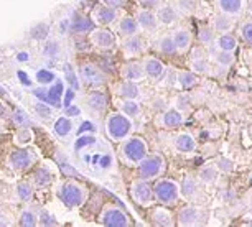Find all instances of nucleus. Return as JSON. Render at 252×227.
I'll use <instances>...</instances> for the list:
<instances>
[{
	"label": "nucleus",
	"mask_w": 252,
	"mask_h": 227,
	"mask_svg": "<svg viewBox=\"0 0 252 227\" xmlns=\"http://www.w3.org/2000/svg\"><path fill=\"white\" fill-rule=\"evenodd\" d=\"M137 30H139V23H137V20H134L132 17H124L122 20L119 22V31H121L124 36L135 35Z\"/></svg>",
	"instance_id": "nucleus-24"
},
{
	"label": "nucleus",
	"mask_w": 252,
	"mask_h": 227,
	"mask_svg": "<svg viewBox=\"0 0 252 227\" xmlns=\"http://www.w3.org/2000/svg\"><path fill=\"white\" fill-rule=\"evenodd\" d=\"M154 222L157 226H172L173 224L172 216H170V212H166L165 209H157L154 212Z\"/></svg>",
	"instance_id": "nucleus-36"
},
{
	"label": "nucleus",
	"mask_w": 252,
	"mask_h": 227,
	"mask_svg": "<svg viewBox=\"0 0 252 227\" xmlns=\"http://www.w3.org/2000/svg\"><path fill=\"white\" fill-rule=\"evenodd\" d=\"M73 101H74V89L71 87V89H68V91H64V97H63V107H68V106H71V104H73Z\"/></svg>",
	"instance_id": "nucleus-52"
},
{
	"label": "nucleus",
	"mask_w": 252,
	"mask_h": 227,
	"mask_svg": "<svg viewBox=\"0 0 252 227\" xmlns=\"http://www.w3.org/2000/svg\"><path fill=\"white\" fill-rule=\"evenodd\" d=\"M48 35H50V28H48V25H45V23H40V25H36L32 30L33 40H45Z\"/></svg>",
	"instance_id": "nucleus-39"
},
{
	"label": "nucleus",
	"mask_w": 252,
	"mask_h": 227,
	"mask_svg": "<svg viewBox=\"0 0 252 227\" xmlns=\"http://www.w3.org/2000/svg\"><path fill=\"white\" fill-rule=\"evenodd\" d=\"M144 69H145V76L152 81H158L163 74V64H161L160 59L157 58H149L145 61L144 64Z\"/></svg>",
	"instance_id": "nucleus-17"
},
{
	"label": "nucleus",
	"mask_w": 252,
	"mask_h": 227,
	"mask_svg": "<svg viewBox=\"0 0 252 227\" xmlns=\"http://www.w3.org/2000/svg\"><path fill=\"white\" fill-rule=\"evenodd\" d=\"M35 79L41 86H50V84H53L56 81V74L50 69H38L35 74Z\"/></svg>",
	"instance_id": "nucleus-32"
},
{
	"label": "nucleus",
	"mask_w": 252,
	"mask_h": 227,
	"mask_svg": "<svg viewBox=\"0 0 252 227\" xmlns=\"http://www.w3.org/2000/svg\"><path fill=\"white\" fill-rule=\"evenodd\" d=\"M0 214H2V211H0Z\"/></svg>",
	"instance_id": "nucleus-62"
},
{
	"label": "nucleus",
	"mask_w": 252,
	"mask_h": 227,
	"mask_svg": "<svg viewBox=\"0 0 252 227\" xmlns=\"http://www.w3.org/2000/svg\"><path fill=\"white\" fill-rule=\"evenodd\" d=\"M56 53H58V45H56V43H50L48 46H46V50H45V55L46 56H51V55H56Z\"/></svg>",
	"instance_id": "nucleus-56"
},
{
	"label": "nucleus",
	"mask_w": 252,
	"mask_h": 227,
	"mask_svg": "<svg viewBox=\"0 0 252 227\" xmlns=\"http://www.w3.org/2000/svg\"><path fill=\"white\" fill-rule=\"evenodd\" d=\"M199 40H201V43L208 45L213 41V31L209 30V28H201L199 30Z\"/></svg>",
	"instance_id": "nucleus-50"
},
{
	"label": "nucleus",
	"mask_w": 252,
	"mask_h": 227,
	"mask_svg": "<svg viewBox=\"0 0 252 227\" xmlns=\"http://www.w3.org/2000/svg\"><path fill=\"white\" fill-rule=\"evenodd\" d=\"M216 61L222 66H229L232 61H234V58H232V51H222L220 50V53L216 55Z\"/></svg>",
	"instance_id": "nucleus-45"
},
{
	"label": "nucleus",
	"mask_w": 252,
	"mask_h": 227,
	"mask_svg": "<svg viewBox=\"0 0 252 227\" xmlns=\"http://www.w3.org/2000/svg\"><path fill=\"white\" fill-rule=\"evenodd\" d=\"M64 71H66V81L69 83V86L73 87L74 91H78V89L81 87V84H79V79H78V76H76V73L73 71V68H71L69 64H66Z\"/></svg>",
	"instance_id": "nucleus-40"
},
{
	"label": "nucleus",
	"mask_w": 252,
	"mask_h": 227,
	"mask_svg": "<svg viewBox=\"0 0 252 227\" xmlns=\"http://www.w3.org/2000/svg\"><path fill=\"white\" fill-rule=\"evenodd\" d=\"M94 20L83 15H74L73 22H69V31L74 35H84V33H91L94 30Z\"/></svg>",
	"instance_id": "nucleus-11"
},
{
	"label": "nucleus",
	"mask_w": 252,
	"mask_h": 227,
	"mask_svg": "<svg viewBox=\"0 0 252 227\" xmlns=\"http://www.w3.org/2000/svg\"><path fill=\"white\" fill-rule=\"evenodd\" d=\"M51 181H53V174H51L50 170L45 168V167L36 168L32 174V184L38 189L50 186Z\"/></svg>",
	"instance_id": "nucleus-15"
},
{
	"label": "nucleus",
	"mask_w": 252,
	"mask_h": 227,
	"mask_svg": "<svg viewBox=\"0 0 252 227\" xmlns=\"http://www.w3.org/2000/svg\"><path fill=\"white\" fill-rule=\"evenodd\" d=\"M96 143V137L94 135H79V139L74 142V150L76 151H81L83 148H86V146H93Z\"/></svg>",
	"instance_id": "nucleus-37"
},
{
	"label": "nucleus",
	"mask_w": 252,
	"mask_h": 227,
	"mask_svg": "<svg viewBox=\"0 0 252 227\" xmlns=\"http://www.w3.org/2000/svg\"><path fill=\"white\" fill-rule=\"evenodd\" d=\"M124 51L127 56H139L144 51V40L137 35H132L124 43Z\"/></svg>",
	"instance_id": "nucleus-18"
},
{
	"label": "nucleus",
	"mask_w": 252,
	"mask_h": 227,
	"mask_svg": "<svg viewBox=\"0 0 252 227\" xmlns=\"http://www.w3.org/2000/svg\"><path fill=\"white\" fill-rule=\"evenodd\" d=\"M218 48L222 50V51H234L236 46H237V41L236 38L229 35V33H222V35L218 38Z\"/></svg>",
	"instance_id": "nucleus-30"
},
{
	"label": "nucleus",
	"mask_w": 252,
	"mask_h": 227,
	"mask_svg": "<svg viewBox=\"0 0 252 227\" xmlns=\"http://www.w3.org/2000/svg\"><path fill=\"white\" fill-rule=\"evenodd\" d=\"M119 94L124 97V99H137L139 97V87L134 81H124L119 84Z\"/></svg>",
	"instance_id": "nucleus-26"
},
{
	"label": "nucleus",
	"mask_w": 252,
	"mask_h": 227,
	"mask_svg": "<svg viewBox=\"0 0 252 227\" xmlns=\"http://www.w3.org/2000/svg\"><path fill=\"white\" fill-rule=\"evenodd\" d=\"M157 17H158V22H161L163 25H172V23H175V20H177L178 13L177 10H175L173 7H161L158 13H157Z\"/></svg>",
	"instance_id": "nucleus-28"
},
{
	"label": "nucleus",
	"mask_w": 252,
	"mask_h": 227,
	"mask_svg": "<svg viewBox=\"0 0 252 227\" xmlns=\"http://www.w3.org/2000/svg\"><path fill=\"white\" fill-rule=\"evenodd\" d=\"M173 41H175V45H177L178 51H187L189 48V45H191V35H189V31L185 30V28H178V30H175L173 33Z\"/></svg>",
	"instance_id": "nucleus-21"
},
{
	"label": "nucleus",
	"mask_w": 252,
	"mask_h": 227,
	"mask_svg": "<svg viewBox=\"0 0 252 227\" xmlns=\"http://www.w3.org/2000/svg\"><path fill=\"white\" fill-rule=\"evenodd\" d=\"M201 217V212H199L196 207H183L178 214L180 224L182 226H193L198 224V219Z\"/></svg>",
	"instance_id": "nucleus-20"
},
{
	"label": "nucleus",
	"mask_w": 252,
	"mask_h": 227,
	"mask_svg": "<svg viewBox=\"0 0 252 227\" xmlns=\"http://www.w3.org/2000/svg\"><path fill=\"white\" fill-rule=\"evenodd\" d=\"M117 17V12L114 7H109V5H97L94 8V22L99 23V25H111V23L116 20Z\"/></svg>",
	"instance_id": "nucleus-12"
},
{
	"label": "nucleus",
	"mask_w": 252,
	"mask_h": 227,
	"mask_svg": "<svg viewBox=\"0 0 252 227\" xmlns=\"http://www.w3.org/2000/svg\"><path fill=\"white\" fill-rule=\"evenodd\" d=\"M249 12L252 13V2H249Z\"/></svg>",
	"instance_id": "nucleus-61"
},
{
	"label": "nucleus",
	"mask_w": 252,
	"mask_h": 227,
	"mask_svg": "<svg viewBox=\"0 0 252 227\" xmlns=\"http://www.w3.org/2000/svg\"><path fill=\"white\" fill-rule=\"evenodd\" d=\"M17 76H18V81H20L22 84H25V86H32V81H30V78H28V74L25 73V71H18L17 73Z\"/></svg>",
	"instance_id": "nucleus-55"
},
{
	"label": "nucleus",
	"mask_w": 252,
	"mask_h": 227,
	"mask_svg": "<svg viewBox=\"0 0 252 227\" xmlns=\"http://www.w3.org/2000/svg\"><path fill=\"white\" fill-rule=\"evenodd\" d=\"M58 196L66 207H79L84 202V199H86V191L78 183L66 181L61 184Z\"/></svg>",
	"instance_id": "nucleus-2"
},
{
	"label": "nucleus",
	"mask_w": 252,
	"mask_h": 227,
	"mask_svg": "<svg viewBox=\"0 0 252 227\" xmlns=\"http://www.w3.org/2000/svg\"><path fill=\"white\" fill-rule=\"evenodd\" d=\"M178 83H180V86H182L183 89H191L194 84L198 83V79H196V76H194L193 73L183 71V73L178 74Z\"/></svg>",
	"instance_id": "nucleus-34"
},
{
	"label": "nucleus",
	"mask_w": 252,
	"mask_h": 227,
	"mask_svg": "<svg viewBox=\"0 0 252 227\" xmlns=\"http://www.w3.org/2000/svg\"><path fill=\"white\" fill-rule=\"evenodd\" d=\"M53 130H55V134L58 135V137H66V135H69V132L73 130V124H71V120H69V117H60V119H56L55 122V127H53Z\"/></svg>",
	"instance_id": "nucleus-27"
},
{
	"label": "nucleus",
	"mask_w": 252,
	"mask_h": 227,
	"mask_svg": "<svg viewBox=\"0 0 252 227\" xmlns=\"http://www.w3.org/2000/svg\"><path fill=\"white\" fill-rule=\"evenodd\" d=\"M28 58H30V55H28L27 51H20V53L17 55V59L20 61V63H27Z\"/></svg>",
	"instance_id": "nucleus-58"
},
{
	"label": "nucleus",
	"mask_w": 252,
	"mask_h": 227,
	"mask_svg": "<svg viewBox=\"0 0 252 227\" xmlns=\"http://www.w3.org/2000/svg\"><path fill=\"white\" fill-rule=\"evenodd\" d=\"M20 226L23 227H35L36 226V222H38V217L33 214L32 211H22V214H20Z\"/></svg>",
	"instance_id": "nucleus-38"
},
{
	"label": "nucleus",
	"mask_w": 252,
	"mask_h": 227,
	"mask_svg": "<svg viewBox=\"0 0 252 227\" xmlns=\"http://www.w3.org/2000/svg\"><path fill=\"white\" fill-rule=\"evenodd\" d=\"M218 5L227 15H241L242 12V0H218Z\"/></svg>",
	"instance_id": "nucleus-23"
},
{
	"label": "nucleus",
	"mask_w": 252,
	"mask_h": 227,
	"mask_svg": "<svg viewBox=\"0 0 252 227\" xmlns=\"http://www.w3.org/2000/svg\"><path fill=\"white\" fill-rule=\"evenodd\" d=\"M199 176H201V179H204V181H215L216 179V170L215 168H203L201 173H199Z\"/></svg>",
	"instance_id": "nucleus-48"
},
{
	"label": "nucleus",
	"mask_w": 252,
	"mask_h": 227,
	"mask_svg": "<svg viewBox=\"0 0 252 227\" xmlns=\"http://www.w3.org/2000/svg\"><path fill=\"white\" fill-rule=\"evenodd\" d=\"M119 107H121L122 114H126V115H129V117H137L140 114V106L134 99H126V101H122L119 104Z\"/></svg>",
	"instance_id": "nucleus-31"
},
{
	"label": "nucleus",
	"mask_w": 252,
	"mask_h": 227,
	"mask_svg": "<svg viewBox=\"0 0 252 227\" xmlns=\"http://www.w3.org/2000/svg\"><path fill=\"white\" fill-rule=\"evenodd\" d=\"M17 196L23 202H30L33 199V186L28 181H20L17 184Z\"/></svg>",
	"instance_id": "nucleus-29"
},
{
	"label": "nucleus",
	"mask_w": 252,
	"mask_h": 227,
	"mask_svg": "<svg viewBox=\"0 0 252 227\" xmlns=\"http://www.w3.org/2000/svg\"><path fill=\"white\" fill-rule=\"evenodd\" d=\"M64 96V83L63 81H55L50 84V87H46V99L45 102L51 107H60L61 101Z\"/></svg>",
	"instance_id": "nucleus-10"
},
{
	"label": "nucleus",
	"mask_w": 252,
	"mask_h": 227,
	"mask_svg": "<svg viewBox=\"0 0 252 227\" xmlns=\"http://www.w3.org/2000/svg\"><path fill=\"white\" fill-rule=\"evenodd\" d=\"M158 48H160V51L163 55H173L175 51H178L177 50V45H175V41H173V36H163V38H160Z\"/></svg>",
	"instance_id": "nucleus-33"
},
{
	"label": "nucleus",
	"mask_w": 252,
	"mask_h": 227,
	"mask_svg": "<svg viewBox=\"0 0 252 227\" xmlns=\"http://www.w3.org/2000/svg\"><path fill=\"white\" fill-rule=\"evenodd\" d=\"M91 43L101 50H111L116 45V38L106 28H94L91 31Z\"/></svg>",
	"instance_id": "nucleus-9"
},
{
	"label": "nucleus",
	"mask_w": 252,
	"mask_h": 227,
	"mask_svg": "<svg viewBox=\"0 0 252 227\" xmlns=\"http://www.w3.org/2000/svg\"><path fill=\"white\" fill-rule=\"evenodd\" d=\"M112 165V157L111 155H102L101 158H99V167L102 170H107L109 167Z\"/></svg>",
	"instance_id": "nucleus-54"
},
{
	"label": "nucleus",
	"mask_w": 252,
	"mask_h": 227,
	"mask_svg": "<svg viewBox=\"0 0 252 227\" xmlns=\"http://www.w3.org/2000/svg\"><path fill=\"white\" fill-rule=\"evenodd\" d=\"M121 74L124 79H127V81H140L142 78L145 76V69L142 64H137V63H127L122 66L121 69Z\"/></svg>",
	"instance_id": "nucleus-14"
},
{
	"label": "nucleus",
	"mask_w": 252,
	"mask_h": 227,
	"mask_svg": "<svg viewBox=\"0 0 252 227\" xmlns=\"http://www.w3.org/2000/svg\"><path fill=\"white\" fill-rule=\"evenodd\" d=\"M215 28L218 31L221 33H227L232 28V22L231 18L227 17V13H224V15H218L215 18Z\"/></svg>",
	"instance_id": "nucleus-35"
},
{
	"label": "nucleus",
	"mask_w": 252,
	"mask_h": 227,
	"mask_svg": "<svg viewBox=\"0 0 252 227\" xmlns=\"http://www.w3.org/2000/svg\"><path fill=\"white\" fill-rule=\"evenodd\" d=\"M218 165H220V168L222 170V171H231V167H232V165H231L229 162H226V160H221V162L218 163Z\"/></svg>",
	"instance_id": "nucleus-59"
},
{
	"label": "nucleus",
	"mask_w": 252,
	"mask_h": 227,
	"mask_svg": "<svg viewBox=\"0 0 252 227\" xmlns=\"http://www.w3.org/2000/svg\"><path fill=\"white\" fill-rule=\"evenodd\" d=\"M106 5H109V7H114V8H119L124 3V0H102Z\"/></svg>",
	"instance_id": "nucleus-57"
},
{
	"label": "nucleus",
	"mask_w": 252,
	"mask_h": 227,
	"mask_svg": "<svg viewBox=\"0 0 252 227\" xmlns=\"http://www.w3.org/2000/svg\"><path fill=\"white\" fill-rule=\"evenodd\" d=\"M163 158L160 155H154V157H145L142 162L139 163V174L144 179H150L155 178L163 171Z\"/></svg>",
	"instance_id": "nucleus-6"
},
{
	"label": "nucleus",
	"mask_w": 252,
	"mask_h": 227,
	"mask_svg": "<svg viewBox=\"0 0 252 227\" xmlns=\"http://www.w3.org/2000/svg\"><path fill=\"white\" fill-rule=\"evenodd\" d=\"M194 189H196V186H194V183L191 181V179H185V183H183V186H182V191L185 193V195H193L194 193Z\"/></svg>",
	"instance_id": "nucleus-51"
},
{
	"label": "nucleus",
	"mask_w": 252,
	"mask_h": 227,
	"mask_svg": "<svg viewBox=\"0 0 252 227\" xmlns=\"http://www.w3.org/2000/svg\"><path fill=\"white\" fill-rule=\"evenodd\" d=\"M101 224L107 227H127L129 226V217L124 211H121L119 207L109 206L102 211L101 214Z\"/></svg>",
	"instance_id": "nucleus-7"
},
{
	"label": "nucleus",
	"mask_w": 252,
	"mask_h": 227,
	"mask_svg": "<svg viewBox=\"0 0 252 227\" xmlns=\"http://www.w3.org/2000/svg\"><path fill=\"white\" fill-rule=\"evenodd\" d=\"M122 155L126 157V160H129L130 163L139 165L142 160L147 157L145 142L139 139V137H132V139L126 140V143L122 145Z\"/></svg>",
	"instance_id": "nucleus-4"
},
{
	"label": "nucleus",
	"mask_w": 252,
	"mask_h": 227,
	"mask_svg": "<svg viewBox=\"0 0 252 227\" xmlns=\"http://www.w3.org/2000/svg\"><path fill=\"white\" fill-rule=\"evenodd\" d=\"M107 106V97L102 92L93 91L88 94V107L93 109L94 112H102Z\"/></svg>",
	"instance_id": "nucleus-19"
},
{
	"label": "nucleus",
	"mask_w": 252,
	"mask_h": 227,
	"mask_svg": "<svg viewBox=\"0 0 252 227\" xmlns=\"http://www.w3.org/2000/svg\"><path fill=\"white\" fill-rule=\"evenodd\" d=\"M241 38L252 46V22H247L241 27Z\"/></svg>",
	"instance_id": "nucleus-43"
},
{
	"label": "nucleus",
	"mask_w": 252,
	"mask_h": 227,
	"mask_svg": "<svg viewBox=\"0 0 252 227\" xmlns=\"http://www.w3.org/2000/svg\"><path fill=\"white\" fill-rule=\"evenodd\" d=\"M191 66H193L194 73H198V74L206 73V71H208V61L204 58H193Z\"/></svg>",
	"instance_id": "nucleus-47"
},
{
	"label": "nucleus",
	"mask_w": 252,
	"mask_h": 227,
	"mask_svg": "<svg viewBox=\"0 0 252 227\" xmlns=\"http://www.w3.org/2000/svg\"><path fill=\"white\" fill-rule=\"evenodd\" d=\"M30 140H32V132L28 130V127H20V130L17 134V143L25 145Z\"/></svg>",
	"instance_id": "nucleus-46"
},
{
	"label": "nucleus",
	"mask_w": 252,
	"mask_h": 227,
	"mask_svg": "<svg viewBox=\"0 0 252 227\" xmlns=\"http://www.w3.org/2000/svg\"><path fill=\"white\" fill-rule=\"evenodd\" d=\"M79 74L81 78L84 79V83L91 84V86H96V84L104 83V76L94 64H83L79 68Z\"/></svg>",
	"instance_id": "nucleus-13"
},
{
	"label": "nucleus",
	"mask_w": 252,
	"mask_h": 227,
	"mask_svg": "<svg viewBox=\"0 0 252 227\" xmlns=\"http://www.w3.org/2000/svg\"><path fill=\"white\" fill-rule=\"evenodd\" d=\"M64 115L66 117H78V115H81V109L71 104V106L64 107Z\"/></svg>",
	"instance_id": "nucleus-53"
},
{
	"label": "nucleus",
	"mask_w": 252,
	"mask_h": 227,
	"mask_svg": "<svg viewBox=\"0 0 252 227\" xmlns=\"http://www.w3.org/2000/svg\"><path fill=\"white\" fill-rule=\"evenodd\" d=\"M106 132L109 139L114 142L127 139L132 132L130 117L126 115V114H111L106 120Z\"/></svg>",
	"instance_id": "nucleus-1"
},
{
	"label": "nucleus",
	"mask_w": 252,
	"mask_h": 227,
	"mask_svg": "<svg viewBox=\"0 0 252 227\" xmlns=\"http://www.w3.org/2000/svg\"><path fill=\"white\" fill-rule=\"evenodd\" d=\"M84 132H91V134H94L96 132V125L93 124V122H89V120H84L83 124L79 125V129H78V135H83Z\"/></svg>",
	"instance_id": "nucleus-49"
},
{
	"label": "nucleus",
	"mask_w": 252,
	"mask_h": 227,
	"mask_svg": "<svg viewBox=\"0 0 252 227\" xmlns=\"http://www.w3.org/2000/svg\"><path fill=\"white\" fill-rule=\"evenodd\" d=\"M154 195L161 204L172 206L178 201L180 188L177 183L172 181V179H160L154 188Z\"/></svg>",
	"instance_id": "nucleus-3"
},
{
	"label": "nucleus",
	"mask_w": 252,
	"mask_h": 227,
	"mask_svg": "<svg viewBox=\"0 0 252 227\" xmlns=\"http://www.w3.org/2000/svg\"><path fill=\"white\" fill-rule=\"evenodd\" d=\"M33 151H30L28 148H18L15 151H12L8 155V167H10L13 171L23 173L27 170H30V167L33 165Z\"/></svg>",
	"instance_id": "nucleus-5"
},
{
	"label": "nucleus",
	"mask_w": 252,
	"mask_h": 227,
	"mask_svg": "<svg viewBox=\"0 0 252 227\" xmlns=\"http://www.w3.org/2000/svg\"><path fill=\"white\" fill-rule=\"evenodd\" d=\"M12 119H13V122H15L18 127H28V125H30V120H28L27 114L22 112V111H18V109L12 114Z\"/></svg>",
	"instance_id": "nucleus-42"
},
{
	"label": "nucleus",
	"mask_w": 252,
	"mask_h": 227,
	"mask_svg": "<svg viewBox=\"0 0 252 227\" xmlns=\"http://www.w3.org/2000/svg\"><path fill=\"white\" fill-rule=\"evenodd\" d=\"M175 146H177L178 151H182V153H191L194 150V139L189 134H180L177 139H175Z\"/></svg>",
	"instance_id": "nucleus-22"
},
{
	"label": "nucleus",
	"mask_w": 252,
	"mask_h": 227,
	"mask_svg": "<svg viewBox=\"0 0 252 227\" xmlns=\"http://www.w3.org/2000/svg\"><path fill=\"white\" fill-rule=\"evenodd\" d=\"M137 23H139V27L142 30L154 31L157 25H158V17L152 10H140L137 13Z\"/></svg>",
	"instance_id": "nucleus-16"
},
{
	"label": "nucleus",
	"mask_w": 252,
	"mask_h": 227,
	"mask_svg": "<svg viewBox=\"0 0 252 227\" xmlns=\"http://www.w3.org/2000/svg\"><path fill=\"white\" fill-rule=\"evenodd\" d=\"M130 195L134 198V201L137 204H150L152 199H154V189L149 186V183L144 181V178L139 179L132 184L130 188Z\"/></svg>",
	"instance_id": "nucleus-8"
},
{
	"label": "nucleus",
	"mask_w": 252,
	"mask_h": 227,
	"mask_svg": "<svg viewBox=\"0 0 252 227\" xmlns=\"http://www.w3.org/2000/svg\"><path fill=\"white\" fill-rule=\"evenodd\" d=\"M187 101H188V97H178V107L180 109H187V107H185V104H187ZM187 106H188V104H187Z\"/></svg>",
	"instance_id": "nucleus-60"
},
{
	"label": "nucleus",
	"mask_w": 252,
	"mask_h": 227,
	"mask_svg": "<svg viewBox=\"0 0 252 227\" xmlns=\"http://www.w3.org/2000/svg\"><path fill=\"white\" fill-rule=\"evenodd\" d=\"M161 122H163V125L166 129H178V127L183 124V115L178 111H168L163 114Z\"/></svg>",
	"instance_id": "nucleus-25"
},
{
	"label": "nucleus",
	"mask_w": 252,
	"mask_h": 227,
	"mask_svg": "<svg viewBox=\"0 0 252 227\" xmlns=\"http://www.w3.org/2000/svg\"><path fill=\"white\" fill-rule=\"evenodd\" d=\"M35 112L40 117H43V119H50V117H51V109H50V106L46 102L40 101L38 104H35Z\"/></svg>",
	"instance_id": "nucleus-44"
},
{
	"label": "nucleus",
	"mask_w": 252,
	"mask_h": 227,
	"mask_svg": "<svg viewBox=\"0 0 252 227\" xmlns=\"http://www.w3.org/2000/svg\"><path fill=\"white\" fill-rule=\"evenodd\" d=\"M38 224L45 226V227H48V226H58V221H56L55 216L50 214L48 211H41L40 216H38Z\"/></svg>",
	"instance_id": "nucleus-41"
}]
</instances>
